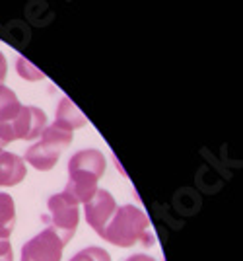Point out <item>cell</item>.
<instances>
[{
    "instance_id": "15",
    "label": "cell",
    "mask_w": 243,
    "mask_h": 261,
    "mask_svg": "<svg viewBox=\"0 0 243 261\" xmlns=\"http://www.w3.org/2000/svg\"><path fill=\"white\" fill-rule=\"evenodd\" d=\"M6 74H8V63H6V57L0 51V84L6 80Z\"/></svg>"
},
{
    "instance_id": "16",
    "label": "cell",
    "mask_w": 243,
    "mask_h": 261,
    "mask_svg": "<svg viewBox=\"0 0 243 261\" xmlns=\"http://www.w3.org/2000/svg\"><path fill=\"white\" fill-rule=\"evenodd\" d=\"M125 261H156L152 255H146V253H134L131 257H127Z\"/></svg>"
},
{
    "instance_id": "12",
    "label": "cell",
    "mask_w": 243,
    "mask_h": 261,
    "mask_svg": "<svg viewBox=\"0 0 243 261\" xmlns=\"http://www.w3.org/2000/svg\"><path fill=\"white\" fill-rule=\"evenodd\" d=\"M16 70H18V74H20L23 80H27V82H39V80H45L43 72H41L35 65H32L25 57H18V59H16Z\"/></svg>"
},
{
    "instance_id": "4",
    "label": "cell",
    "mask_w": 243,
    "mask_h": 261,
    "mask_svg": "<svg viewBox=\"0 0 243 261\" xmlns=\"http://www.w3.org/2000/svg\"><path fill=\"white\" fill-rule=\"evenodd\" d=\"M43 222L67 246L76 234L80 222V203L67 191L51 195L47 201V215L43 217Z\"/></svg>"
},
{
    "instance_id": "10",
    "label": "cell",
    "mask_w": 243,
    "mask_h": 261,
    "mask_svg": "<svg viewBox=\"0 0 243 261\" xmlns=\"http://www.w3.org/2000/svg\"><path fill=\"white\" fill-rule=\"evenodd\" d=\"M16 226V205L8 193L0 191V238L10 240Z\"/></svg>"
},
{
    "instance_id": "2",
    "label": "cell",
    "mask_w": 243,
    "mask_h": 261,
    "mask_svg": "<svg viewBox=\"0 0 243 261\" xmlns=\"http://www.w3.org/2000/svg\"><path fill=\"white\" fill-rule=\"evenodd\" d=\"M148 228L150 218L146 217L142 208L136 205H123L117 207L101 238L117 248H133L136 244L152 246L154 238L148 234Z\"/></svg>"
},
{
    "instance_id": "6",
    "label": "cell",
    "mask_w": 243,
    "mask_h": 261,
    "mask_svg": "<svg viewBox=\"0 0 243 261\" xmlns=\"http://www.w3.org/2000/svg\"><path fill=\"white\" fill-rule=\"evenodd\" d=\"M65 242L53 230L45 228L37 236L27 240L22 246V261H60Z\"/></svg>"
},
{
    "instance_id": "8",
    "label": "cell",
    "mask_w": 243,
    "mask_h": 261,
    "mask_svg": "<svg viewBox=\"0 0 243 261\" xmlns=\"http://www.w3.org/2000/svg\"><path fill=\"white\" fill-rule=\"evenodd\" d=\"M25 175H27V168L23 158L6 150L0 152V187H14L22 184Z\"/></svg>"
},
{
    "instance_id": "18",
    "label": "cell",
    "mask_w": 243,
    "mask_h": 261,
    "mask_svg": "<svg viewBox=\"0 0 243 261\" xmlns=\"http://www.w3.org/2000/svg\"><path fill=\"white\" fill-rule=\"evenodd\" d=\"M2 150H6V144L0 141V152H2Z\"/></svg>"
},
{
    "instance_id": "5",
    "label": "cell",
    "mask_w": 243,
    "mask_h": 261,
    "mask_svg": "<svg viewBox=\"0 0 243 261\" xmlns=\"http://www.w3.org/2000/svg\"><path fill=\"white\" fill-rule=\"evenodd\" d=\"M47 127V115L41 108L22 106L16 117L0 123V141L6 146L14 141H35Z\"/></svg>"
},
{
    "instance_id": "14",
    "label": "cell",
    "mask_w": 243,
    "mask_h": 261,
    "mask_svg": "<svg viewBox=\"0 0 243 261\" xmlns=\"http://www.w3.org/2000/svg\"><path fill=\"white\" fill-rule=\"evenodd\" d=\"M6 255H14L12 253V244L10 240L0 238V257H6Z\"/></svg>"
},
{
    "instance_id": "13",
    "label": "cell",
    "mask_w": 243,
    "mask_h": 261,
    "mask_svg": "<svg viewBox=\"0 0 243 261\" xmlns=\"http://www.w3.org/2000/svg\"><path fill=\"white\" fill-rule=\"evenodd\" d=\"M70 261H111V255L103 248H98V246H89V248H84L80 250L76 255H72Z\"/></svg>"
},
{
    "instance_id": "1",
    "label": "cell",
    "mask_w": 243,
    "mask_h": 261,
    "mask_svg": "<svg viewBox=\"0 0 243 261\" xmlns=\"http://www.w3.org/2000/svg\"><path fill=\"white\" fill-rule=\"evenodd\" d=\"M107 160L103 152L96 148L78 150L68 160V181L65 191L76 199L78 203H88L98 191V184L105 174Z\"/></svg>"
},
{
    "instance_id": "9",
    "label": "cell",
    "mask_w": 243,
    "mask_h": 261,
    "mask_svg": "<svg viewBox=\"0 0 243 261\" xmlns=\"http://www.w3.org/2000/svg\"><path fill=\"white\" fill-rule=\"evenodd\" d=\"M55 123L56 127L65 130H70L74 133L76 129H82L88 121L84 117V113L76 108V103L68 98H60L58 106H56V113H55Z\"/></svg>"
},
{
    "instance_id": "11",
    "label": "cell",
    "mask_w": 243,
    "mask_h": 261,
    "mask_svg": "<svg viewBox=\"0 0 243 261\" xmlns=\"http://www.w3.org/2000/svg\"><path fill=\"white\" fill-rule=\"evenodd\" d=\"M20 108H22V103H20L18 96L14 94V90L0 84V123L14 119Z\"/></svg>"
},
{
    "instance_id": "7",
    "label": "cell",
    "mask_w": 243,
    "mask_h": 261,
    "mask_svg": "<svg viewBox=\"0 0 243 261\" xmlns=\"http://www.w3.org/2000/svg\"><path fill=\"white\" fill-rule=\"evenodd\" d=\"M115 211H117L115 197L111 195L107 189H98L94 193V197L84 205L86 222L98 236H103V232H105L109 220L115 215Z\"/></svg>"
},
{
    "instance_id": "3",
    "label": "cell",
    "mask_w": 243,
    "mask_h": 261,
    "mask_svg": "<svg viewBox=\"0 0 243 261\" xmlns=\"http://www.w3.org/2000/svg\"><path fill=\"white\" fill-rule=\"evenodd\" d=\"M70 142H72V133L56 127L55 123H51V125L45 127L41 141L32 144L25 150L23 162L34 166L39 172H49L56 166L60 154L65 152V148L70 146Z\"/></svg>"
},
{
    "instance_id": "17",
    "label": "cell",
    "mask_w": 243,
    "mask_h": 261,
    "mask_svg": "<svg viewBox=\"0 0 243 261\" xmlns=\"http://www.w3.org/2000/svg\"><path fill=\"white\" fill-rule=\"evenodd\" d=\"M0 261H14V255H6V257H0Z\"/></svg>"
}]
</instances>
